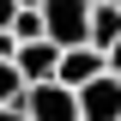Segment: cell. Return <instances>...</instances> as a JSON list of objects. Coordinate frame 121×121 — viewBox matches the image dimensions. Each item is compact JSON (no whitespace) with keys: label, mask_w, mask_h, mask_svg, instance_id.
Returning a JSON list of instances; mask_svg holds the SVG:
<instances>
[{"label":"cell","mask_w":121,"mask_h":121,"mask_svg":"<svg viewBox=\"0 0 121 121\" xmlns=\"http://www.w3.org/2000/svg\"><path fill=\"white\" fill-rule=\"evenodd\" d=\"M109 73H115V79H121V43H115V48H109Z\"/></svg>","instance_id":"30bf717a"},{"label":"cell","mask_w":121,"mask_h":121,"mask_svg":"<svg viewBox=\"0 0 121 121\" xmlns=\"http://www.w3.org/2000/svg\"><path fill=\"white\" fill-rule=\"evenodd\" d=\"M12 6H43V0H12Z\"/></svg>","instance_id":"7c38bea8"},{"label":"cell","mask_w":121,"mask_h":121,"mask_svg":"<svg viewBox=\"0 0 121 121\" xmlns=\"http://www.w3.org/2000/svg\"><path fill=\"white\" fill-rule=\"evenodd\" d=\"M0 60H18V36H12L6 24H0Z\"/></svg>","instance_id":"9c48e42d"},{"label":"cell","mask_w":121,"mask_h":121,"mask_svg":"<svg viewBox=\"0 0 121 121\" xmlns=\"http://www.w3.org/2000/svg\"><path fill=\"white\" fill-rule=\"evenodd\" d=\"M0 121H24V109H0Z\"/></svg>","instance_id":"8fae6325"},{"label":"cell","mask_w":121,"mask_h":121,"mask_svg":"<svg viewBox=\"0 0 121 121\" xmlns=\"http://www.w3.org/2000/svg\"><path fill=\"white\" fill-rule=\"evenodd\" d=\"M6 30L18 36V48H24V43H43V36H48V24H43V6H12Z\"/></svg>","instance_id":"52a82bcc"},{"label":"cell","mask_w":121,"mask_h":121,"mask_svg":"<svg viewBox=\"0 0 121 121\" xmlns=\"http://www.w3.org/2000/svg\"><path fill=\"white\" fill-rule=\"evenodd\" d=\"M79 115H85V121H121V79L115 73L91 79V85L79 91Z\"/></svg>","instance_id":"3957f363"},{"label":"cell","mask_w":121,"mask_h":121,"mask_svg":"<svg viewBox=\"0 0 121 121\" xmlns=\"http://www.w3.org/2000/svg\"><path fill=\"white\" fill-rule=\"evenodd\" d=\"M43 24H48V43L60 55L91 48V0H43Z\"/></svg>","instance_id":"6da1fadb"},{"label":"cell","mask_w":121,"mask_h":121,"mask_svg":"<svg viewBox=\"0 0 121 121\" xmlns=\"http://www.w3.org/2000/svg\"><path fill=\"white\" fill-rule=\"evenodd\" d=\"M121 43V0H91V48H115Z\"/></svg>","instance_id":"8992f818"},{"label":"cell","mask_w":121,"mask_h":121,"mask_svg":"<svg viewBox=\"0 0 121 121\" xmlns=\"http://www.w3.org/2000/svg\"><path fill=\"white\" fill-rule=\"evenodd\" d=\"M24 121H85L79 115V91H67L60 79H48V85H24Z\"/></svg>","instance_id":"7a4b0ae2"},{"label":"cell","mask_w":121,"mask_h":121,"mask_svg":"<svg viewBox=\"0 0 121 121\" xmlns=\"http://www.w3.org/2000/svg\"><path fill=\"white\" fill-rule=\"evenodd\" d=\"M24 103V73L18 60H0V109H18Z\"/></svg>","instance_id":"ba28073f"},{"label":"cell","mask_w":121,"mask_h":121,"mask_svg":"<svg viewBox=\"0 0 121 121\" xmlns=\"http://www.w3.org/2000/svg\"><path fill=\"white\" fill-rule=\"evenodd\" d=\"M18 73H24V85H48V79L60 73V48L48 43V36L43 43H24L18 48Z\"/></svg>","instance_id":"5b68a950"},{"label":"cell","mask_w":121,"mask_h":121,"mask_svg":"<svg viewBox=\"0 0 121 121\" xmlns=\"http://www.w3.org/2000/svg\"><path fill=\"white\" fill-rule=\"evenodd\" d=\"M103 73H109V55H103V48H67L55 79H60L67 91H85L91 79H103Z\"/></svg>","instance_id":"277c9868"}]
</instances>
